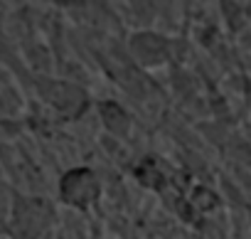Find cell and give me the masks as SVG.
<instances>
[{
	"mask_svg": "<svg viewBox=\"0 0 251 239\" xmlns=\"http://www.w3.org/2000/svg\"><path fill=\"white\" fill-rule=\"evenodd\" d=\"M59 195L67 205L86 210L99 197V183L94 170L89 168H72L59 180Z\"/></svg>",
	"mask_w": 251,
	"mask_h": 239,
	"instance_id": "obj_1",
	"label": "cell"
},
{
	"mask_svg": "<svg viewBox=\"0 0 251 239\" xmlns=\"http://www.w3.org/2000/svg\"><path fill=\"white\" fill-rule=\"evenodd\" d=\"M131 50L138 57V62H143L148 67L168 59V42L160 35H153V32H138L131 40Z\"/></svg>",
	"mask_w": 251,
	"mask_h": 239,
	"instance_id": "obj_2",
	"label": "cell"
},
{
	"mask_svg": "<svg viewBox=\"0 0 251 239\" xmlns=\"http://www.w3.org/2000/svg\"><path fill=\"white\" fill-rule=\"evenodd\" d=\"M101 116H103L106 126L113 133H123L126 129H128V113L116 104H101Z\"/></svg>",
	"mask_w": 251,
	"mask_h": 239,
	"instance_id": "obj_3",
	"label": "cell"
}]
</instances>
